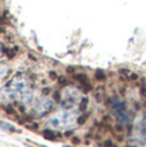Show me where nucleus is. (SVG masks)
Returning a JSON list of instances; mask_svg holds the SVG:
<instances>
[{
    "label": "nucleus",
    "instance_id": "obj_15",
    "mask_svg": "<svg viewBox=\"0 0 146 147\" xmlns=\"http://www.w3.org/2000/svg\"><path fill=\"white\" fill-rule=\"evenodd\" d=\"M49 76H51V78H53V79H57V75H56V74H54V72H49Z\"/></svg>",
    "mask_w": 146,
    "mask_h": 147
},
{
    "label": "nucleus",
    "instance_id": "obj_5",
    "mask_svg": "<svg viewBox=\"0 0 146 147\" xmlns=\"http://www.w3.org/2000/svg\"><path fill=\"white\" fill-rule=\"evenodd\" d=\"M78 99H79V92L74 88H66L62 92V97L61 101L64 102V106L67 109H71L75 105L78 103Z\"/></svg>",
    "mask_w": 146,
    "mask_h": 147
},
{
    "label": "nucleus",
    "instance_id": "obj_1",
    "mask_svg": "<svg viewBox=\"0 0 146 147\" xmlns=\"http://www.w3.org/2000/svg\"><path fill=\"white\" fill-rule=\"evenodd\" d=\"M3 92L8 99H16V101L25 102V103L32 99L30 86H28V80L26 79L25 75H21V74L16 75L7 84Z\"/></svg>",
    "mask_w": 146,
    "mask_h": 147
},
{
    "label": "nucleus",
    "instance_id": "obj_8",
    "mask_svg": "<svg viewBox=\"0 0 146 147\" xmlns=\"http://www.w3.org/2000/svg\"><path fill=\"white\" fill-rule=\"evenodd\" d=\"M95 79L97 81H100V83H102V81H105L106 80V75H105V72L103 71H101V70H97V71H95Z\"/></svg>",
    "mask_w": 146,
    "mask_h": 147
},
{
    "label": "nucleus",
    "instance_id": "obj_17",
    "mask_svg": "<svg viewBox=\"0 0 146 147\" xmlns=\"http://www.w3.org/2000/svg\"><path fill=\"white\" fill-rule=\"evenodd\" d=\"M145 107H146V102H145Z\"/></svg>",
    "mask_w": 146,
    "mask_h": 147
},
{
    "label": "nucleus",
    "instance_id": "obj_12",
    "mask_svg": "<svg viewBox=\"0 0 146 147\" xmlns=\"http://www.w3.org/2000/svg\"><path fill=\"white\" fill-rule=\"evenodd\" d=\"M0 128H3L4 130H13L14 132V127L13 125H9V124H4V121H0Z\"/></svg>",
    "mask_w": 146,
    "mask_h": 147
},
{
    "label": "nucleus",
    "instance_id": "obj_7",
    "mask_svg": "<svg viewBox=\"0 0 146 147\" xmlns=\"http://www.w3.org/2000/svg\"><path fill=\"white\" fill-rule=\"evenodd\" d=\"M74 80L75 81H78V83L82 85V88H83V92L84 93H88V92H91L92 90V84H91V81H89V79H88V76L85 75V74H74Z\"/></svg>",
    "mask_w": 146,
    "mask_h": 147
},
{
    "label": "nucleus",
    "instance_id": "obj_3",
    "mask_svg": "<svg viewBox=\"0 0 146 147\" xmlns=\"http://www.w3.org/2000/svg\"><path fill=\"white\" fill-rule=\"evenodd\" d=\"M53 107V101L47 97H38V98L31 99V109L32 112H35V115L38 116H44L47 115L51 109Z\"/></svg>",
    "mask_w": 146,
    "mask_h": 147
},
{
    "label": "nucleus",
    "instance_id": "obj_2",
    "mask_svg": "<svg viewBox=\"0 0 146 147\" xmlns=\"http://www.w3.org/2000/svg\"><path fill=\"white\" fill-rule=\"evenodd\" d=\"M78 117L76 110H65L48 120V125L56 129H69L75 124Z\"/></svg>",
    "mask_w": 146,
    "mask_h": 147
},
{
    "label": "nucleus",
    "instance_id": "obj_13",
    "mask_svg": "<svg viewBox=\"0 0 146 147\" xmlns=\"http://www.w3.org/2000/svg\"><path fill=\"white\" fill-rule=\"evenodd\" d=\"M87 106H88V99L87 98H82V101H80V110L84 111V110L87 109Z\"/></svg>",
    "mask_w": 146,
    "mask_h": 147
},
{
    "label": "nucleus",
    "instance_id": "obj_10",
    "mask_svg": "<svg viewBox=\"0 0 146 147\" xmlns=\"http://www.w3.org/2000/svg\"><path fill=\"white\" fill-rule=\"evenodd\" d=\"M140 93H141L142 97H146V81L142 80L140 83Z\"/></svg>",
    "mask_w": 146,
    "mask_h": 147
},
{
    "label": "nucleus",
    "instance_id": "obj_14",
    "mask_svg": "<svg viewBox=\"0 0 146 147\" xmlns=\"http://www.w3.org/2000/svg\"><path fill=\"white\" fill-rule=\"evenodd\" d=\"M58 80H59V81H58L59 85H67V84H69V83H67V80H66L65 78H59Z\"/></svg>",
    "mask_w": 146,
    "mask_h": 147
},
{
    "label": "nucleus",
    "instance_id": "obj_9",
    "mask_svg": "<svg viewBox=\"0 0 146 147\" xmlns=\"http://www.w3.org/2000/svg\"><path fill=\"white\" fill-rule=\"evenodd\" d=\"M43 137L45 138V140H49V141H54V140H56V136H54V133L52 132V130H44V132H43Z\"/></svg>",
    "mask_w": 146,
    "mask_h": 147
},
{
    "label": "nucleus",
    "instance_id": "obj_4",
    "mask_svg": "<svg viewBox=\"0 0 146 147\" xmlns=\"http://www.w3.org/2000/svg\"><path fill=\"white\" fill-rule=\"evenodd\" d=\"M113 111H114V115H115L116 120L120 121L122 124L129 123L131 117H129V114L126 109V105H124L122 101H118V99L113 101Z\"/></svg>",
    "mask_w": 146,
    "mask_h": 147
},
{
    "label": "nucleus",
    "instance_id": "obj_11",
    "mask_svg": "<svg viewBox=\"0 0 146 147\" xmlns=\"http://www.w3.org/2000/svg\"><path fill=\"white\" fill-rule=\"evenodd\" d=\"M7 72H8L7 66H4V65H0V80H1V79H4L5 76H7Z\"/></svg>",
    "mask_w": 146,
    "mask_h": 147
},
{
    "label": "nucleus",
    "instance_id": "obj_6",
    "mask_svg": "<svg viewBox=\"0 0 146 147\" xmlns=\"http://www.w3.org/2000/svg\"><path fill=\"white\" fill-rule=\"evenodd\" d=\"M133 133H136V141L146 145V116H142L137 121L136 129H135Z\"/></svg>",
    "mask_w": 146,
    "mask_h": 147
},
{
    "label": "nucleus",
    "instance_id": "obj_16",
    "mask_svg": "<svg viewBox=\"0 0 146 147\" xmlns=\"http://www.w3.org/2000/svg\"><path fill=\"white\" fill-rule=\"evenodd\" d=\"M0 54H1V44H0Z\"/></svg>",
    "mask_w": 146,
    "mask_h": 147
}]
</instances>
